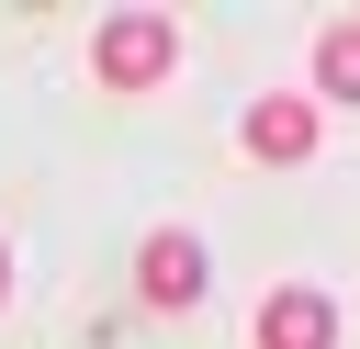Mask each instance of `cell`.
I'll use <instances>...</instances> for the list:
<instances>
[{"mask_svg": "<svg viewBox=\"0 0 360 349\" xmlns=\"http://www.w3.org/2000/svg\"><path fill=\"white\" fill-rule=\"evenodd\" d=\"M90 68H101V90H158L180 68V23L169 11H112L101 45H90Z\"/></svg>", "mask_w": 360, "mask_h": 349, "instance_id": "cell-1", "label": "cell"}, {"mask_svg": "<svg viewBox=\"0 0 360 349\" xmlns=\"http://www.w3.org/2000/svg\"><path fill=\"white\" fill-rule=\"evenodd\" d=\"M236 146H248L259 169H304V158L326 146V113H315V90H270V101H248Z\"/></svg>", "mask_w": 360, "mask_h": 349, "instance_id": "cell-2", "label": "cell"}, {"mask_svg": "<svg viewBox=\"0 0 360 349\" xmlns=\"http://www.w3.org/2000/svg\"><path fill=\"white\" fill-rule=\"evenodd\" d=\"M315 90L326 101H360V23H326L315 34Z\"/></svg>", "mask_w": 360, "mask_h": 349, "instance_id": "cell-5", "label": "cell"}, {"mask_svg": "<svg viewBox=\"0 0 360 349\" xmlns=\"http://www.w3.org/2000/svg\"><path fill=\"white\" fill-rule=\"evenodd\" d=\"M135 293H146L158 315H191V304H202V236H191V225H158V236L135 248Z\"/></svg>", "mask_w": 360, "mask_h": 349, "instance_id": "cell-3", "label": "cell"}, {"mask_svg": "<svg viewBox=\"0 0 360 349\" xmlns=\"http://www.w3.org/2000/svg\"><path fill=\"white\" fill-rule=\"evenodd\" d=\"M0 304H11V248H0Z\"/></svg>", "mask_w": 360, "mask_h": 349, "instance_id": "cell-6", "label": "cell"}, {"mask_svg": "<svg viewBox=\"0 0 360 349\" xmlns=\"http://www.w3.org/2000/svg\"><path fill=\"white\" fill-rule=\"evenodd\" d=\"M259 349H338V293H315V281H281L270 304H259V326H248Z\"/></svg>", "mask_w": 360, "mask_h": 349, "instance_id": "cell-4", "label": "cell"}]
</instances>
